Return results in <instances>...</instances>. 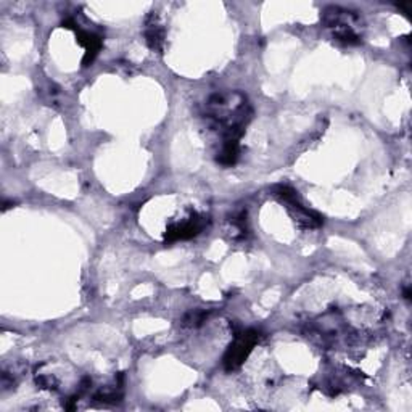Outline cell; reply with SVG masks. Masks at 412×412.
I'll use <instances>...</instances> for the list:
<instances>
[{"mask_svg":"<svg viewBox=\"0 0 412 412\" xmlns=\"http://www.w3.org/2000/svg\"><path fill=\"white\" fill-rule=\"evenodd\" d=\"M258 342L259 332L256 331H245L235 335V340L229 346L226 356H224V368H226V370L231 372V370L239 369Z\"/></svg>","mask_w":412,"mask_h":412,"instance_id":"obj_2","label":"cell"},{"mask_svg":"<svg viewBox=\"0 0 412 412\" xmlns=\"http://www.w3.org/2000/svg\"><path fill=\"white\" fill-rule=\"evenodd\" d=\"M208 224V218L200 216V214H194L189 219L182 222L171 224L168 227L166 233H164V242H177V240H187L192 237H196L203 231Z\"/></svg>","mask_w":412,"mask_h":412,"instance_id":"obj_3","label":"cell"},{"mask_svg":"<svg viewBox=\"0 0 412 412\" xmlns=\"http://www.w3.org/2000/svg\"><path fill=\"white\" fill-rule=\"evenodd\" d=\"M206 319H208V313H205V311H190L182 319V326L194 329L201 326Z\"/></svg>","mask_w":412,"mask_h":412,"instance_id":"obj_7","label":"cell"},{"mask_svg":"<svg viewBox=\"0 0 412 412\" xmlns=\"http://www.w3.org/2000/svg\"><path fill=\"white\" fill-rule=\"evenodd\" d=\"M239 140H224L221 152L218 153V163L222 166H232L239 158Z\"/></svg>","mask_w":412,"mask_h":412,"instance_id":"obj_6","label":"cell"},{"mask_svg":"<svg viewBox=\"0 0 412 412\" xmlns=\"http://www.w3.org/2000/svg\"><path fill=\"white\" fill-rule=\"evenodd\" d=\"M272 194L276 198L281 200L282 203L287 206L288 213H290L293 221L298 224L301 229H318L322 226V218H320L318 213L305 208V206L301 205L296 190H293L290 185L274 187Z\"/></svg>","mask_w":412,"mask_h":412,"instance_id":"obj_1","label":"cell"},{"mask_svg":"<svg viewBox=\"0 0 412 412\" xmlns=\"http://www.w3.org/2000/svg\"><path fill=\"white\" fill-rule=\"evenodd\" d=\"M75 29L77 36V42L86 49V55L84 58H82V65L84 66L92 65L95 57H97L100 49H102V38L94 33H89V31L77 29V27H75Z\"/></svg>","mask_w":412,"mask_h":412,"instance_id":"obj_4","label":"cell"},{"mask_svg":"<svg viewBox=\"0 0 412 412\" xmlns=\"http://www.w3.org/2000/svg\"><path fill=\"white\" fill-rule=\"evenodd\" d=\"M145 26L146 44H149V47L155 50V52H159L164 44V29L158 20V16L152 13V15L146 18Z\"/></svg>","mask_w":412,"mask_h":412,"instance_id":"obj_5","label":"cell"}]
</instances>
